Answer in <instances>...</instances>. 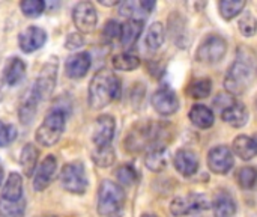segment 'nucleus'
<instances>
[{
    "label": "nucleus",
    "instance_id": "f257e3e1",
    "mask_svg": "<svg viewBox=\"0 0 257 217\" xmlns=\"http://www.w3.org/2000/svg\"><path fill=\"white\" fill-rule=\"evenodd\" d=\"M122 94V85L119 77L108 71H98L89 83V106L93 110L104 109L111 101L119 100Z\"/></svg>",
    "mask_w": 257,
    "mask_h": 217
},
{
    "label": "nucleus",
    "instance_id": "f03ea898",
    "mask_svg": "<svg viewBox=\"0 0 257 217\" xmlns=\"http://www.w3.org/2000/svg\"><path fill=\"white\" fill-rule=\"evenodd\" d=\"M66 109L63 106L60 107H53L44 118L42 124L39 125V128L36 130V142L42 147H54L63 131H65V125H66Z\"/></svg>",
    "mask_w": 257,
    "mask_h": 217
},
{
    "label": "nucleus",
    "instance_id": "7ed1b4c3",
    "mask_svg": "<svg viewBox=\"0 0 257 217\" xmlns=\"http://www.w3.org/2000/svg\"><path fill=\"white\" fill-rule=\"evenodd\" d=\"M125 204V192L120 184L104 180L98 190V213L99 216H114Z\"/></svg>",
    "mask_w": 257,
    "mask_h": 217
},
{
    "label": "nucleus",
    "instance_id": "20e7f679",
    "mask_svg": "<svg viewBox=\"0 0 257 217\" xmlns=\"http://www.w3.org/2000/svg\"><path fill=\"white\" fill-rule=\"evenodd\" d=\"M251 77H253L251 62L239 54V57L232 63V66L227 71L226 82H224L226 89L232 95H239L247 89L248 83L251 82Z\"/></svg>",
    "mask_w": 257,
    "mask_h": 217
},
{
    "label": "nucleus",
    "instance_id": "39448f33",
    "mask_svg": "<svg viewBox=\"0 0 257 217\" xmlns=\"http://www.w3.org/2000/svg\"><path fill=\"white\" fill-rule=\"evenodd\" d=\"M160 136H161V130L158 125L151 124V122L140 124L131 130V133L128 134L125 140V145L130 151H142L148 147L158 148L155 143L160 139Z\"/></svg>",
    "mask_w": 257,
    "mask_h": 217
},
{
    "label": "nucleus",
    "instance_id": "423d86ee",
    "mask_svg": "<svg viewBox=\"0 0 257 217\" xmlns=\"http://www.w3.org/2000/svg\"><path fill=\"white\" fill-rule=\"evenodd\" d=\"M60 183L66 192L72 195H83L89 186L84 165L80 162L66 163L60 172Z\"/></svg>",
    "mask_w": 257,
    "mask_h": 217
},
{
    "label": "nucleus",
    "instance_id": "0eeeda50",
    "mask_svg": "<svg viewBox=\"0 0 257 217\" xmlns=\"http://www.w3.org/2000/svg\"><path fill=\"white\" fill-rule=\"evenodd\" d=\"M211 207V202L205 195L200 193H190L187 196H179L172 201L170 211L175 216H188L194 213L205 211Z\"/></svg>",
    "mask_w": 257,
    "mask_h": 217
},
{
    "label": "nucleus",
    "instance_id": "6e6552de",
    "mask_svg": "<svg viewBox=\"0 0 257 217\" xmlns=\"http://www.w3.org/2000/svg\"><path fill=\"white\" fill-rule=\"evenodd\" d=\"M56 80H57V62L56 59H51L39 71V76L35 80L32 89L35 91L39 100H47L48 97H51L56 88Z\"/></svg>",
    "mask_w": 257,
    "mask_h": 217
},
{
    "label": "nucleus",
    "instance_id": "1a4fd4ad",
    "mask_svg": "<svg viewBox=\"0 0 257 217\" xmlns=\"http://www.w3.org/2000/svg\"><path fill=\"white\" fill-rule=\"evenodd\" d=\"M72 20L80 33L93 32L98 24V14L95 5L90 2H78L72 9Z\"/></svg>",
    "mask_w": 257,
    "mask_h": 217
},
{
    "label": "nucleus",
    "instance_id": "9d476101",
    "mask_svg": "<svg viewBox=\"0 0 257 217\" xmlns=\"http://www.w3.org/2000/svg\"><path fill=\"white\" fill-rule=\"evenodd\" d=\"M227 50V44L220 36H208L197 50V59L203 63L220 62Z\"/></svg>",
    "mask_w": 257,
    "mask_h": 217
},
{
    "label": "nucleus",
    "instance_id": "9b49d317",
    "mask_svg": "<svg viewBox=\"0 0 257 217\" xmlns=\"http://www.w3.org/2000/svg\"><path fill=\"white\" fill-rule=\"evenodd\" d=\"M116 131V121L111 115H102L96 119L95 130H93V143L96 148L111 145Z\"/></svg>",
    "mask_w": 257,
    "mask_h": 217
},
{
    "label": "nucleus",
    "instance_id": "f8f14e48",
    "mask_svg": "<svg viewBox=\"0 0 257 217\" xmlns=\"http://www.w3.org/2000/svg\"><path fill=\"white\" fill-rule=\"evenodd\" d=\"M152 106L160 115L169 116L179 109V100L170 88L164 86L152 95Z\"/></svg>",
    "mask_w": 257,
    "mask_h": 217
},
{
    "label": "nucleus",
    "instance_id": "ddd939ff",
    "mask_svg": "<svg viewBox=\"0 0 257 217\" xmlns=\"http://www.w3.org/2000/svg\"><path fill=\"white\" fill-rule=\"evenodd\" d=\"M233 163H235L233 154L227 147H217V148L211 150V153L208 156L209 169L220 175L227 174L233 168Z\"/></svg>",
    "mask_w": 257,
    "mask_h": 217
},
{
    "label": "nucleus",
    "instance_id": "4468645a",
    "mask_svg": "<svg viewBox=\"0 0 257 217\" xmlns=\"http://www.w3.org/2000/svg\"><path fill=\"white\" fill-rule=\"evenodd\" d=\"M45 42H47V33L44 29L38 26L27 27L18 36V45L24 53H33L41 47H44Z\"/></svg>",
    "mask_w": 257,
    "mask_h": 217
},
{
    "label": "nucleus",
    "instance_id": "2eb2a0df",
    "mask_svg": "<svg viewBox=\"0 0 257 217\" xmlns=\"http://www.w3.org/2000/svg\"><path fill=\"white\" fill-rule=\"evenodd\" d=\"M56 169H57V160L54 156H47L42 163L36 168L35 171V177H33V189L36 192H42L45 190L50 183L53 181L54 178V174H56Z\"/></svg>",
    "mask_w": 257,
    "mask_h": 217
},
{
    "label": "nucleus",
    "instance_id": "dca6fc26",
    "mask_svg": "<svg viewBox=\"0 0 257 217\" xmlns=\"http://www.w3.org/2000/svg\"><path fill=\"white\" fill-rule=\"evenodd\" d=\"M90 65H92V57L87 51L74 53L65 62V74L69 79H81L87 74Z\"/></svg>",
    "mask_w": 257,
    "mask_h": 217
},
{
    "label": "nucleus",
    "instance_id": "f3484780",
    "mask_svg": "<svg viewBox=\"0 0 257 217\" xmlns=\"http://www.w3.org/2000/svg\"><path fill=\"white\" fill-rule=\"evenodd\" d=\"M175 168L176 171L184 175V177H191L197 172L199 169V159L197 156L190 151V150H179L176 154H175Z\"/></svg>",
    "mask_w": 257,
    "mask_h": 217
},
{
    "label": "nucleus",
    "instance_id": "a211bd4d",
    "mask_svg": "<svg viewBox=\"0 0 257 217\" xmlns=\"http://www.w3.org/2000/svg\"><path fill=\"white\" fill-rule=\"evenodd\" d=\"M221 118L224 122H227L229 125L239 128L242 125H245L247 119H248V112L244 107V104L235 101L230 106H227L226 109L221 110Z\"/></svg>",
    "mask_w": 257,
    "mask_h": 217
},
{
    "label": "nucleus",
    "instance_id": "6ab92c4d",
    "mask_svg": "<svg viewBox=\"0 0 257 217\" xmlns=\"http://www.w3.org/2000/svg\"><path fill=\"white\" fill-rule=\"evenodd\" d=\"M2 199L11 201V202L23 201V178L20 174L17 172L9 174L2 189Z\"/></svg>",
    "mask_w": 257,
    "mask_h": 217
},
{
    "label": "nucleus",
    "instance_id": "aec40b11",
    "mask_svg": "<svg viewBox=\"0 0 257 217\" xmlns=\"http://www.w3.org/2000/svg\"><path fill=\"white\" fill-rule=\"evenodd\" d=\"M41 100L38 98V95L35 94V91L30 88L27 95L23 98L21 104H20V110H18V116H20V121L21 124L24 125H29L32 124V121L35 119L36 116V109H38V103Z\"/></svg>",
    "mask_w": 257,
    "mask_h": 217
},
{
    "label": "nucleus",
    "instance_id": "412c9836",
    "mask_svg": "<svg viewBox=\"0 0 257 217\" xmlns=\"http://www.w3.org/2000/svg\"><path fill=\"white\" fill-rule=\"evenodd\" d=\"M24 74H26V63L20 57H11L6 63L5 73H3L6 85H9V86L18 85L24 79Z\"/></svg>",
    "mask_w": 257,
    "mask_h": 217
},
{
    "label": "nucleus",
    "instance_id": "4be33fe9",
    "mask_svg": "<svg viewBox=\"0 0 257 217\" xmlns=\"http://www.w3.org/2000/svg\"><path fill=\"white\" fill-rule=\"evenodd\" d=\"M143 32V21L142 20H128L125 24H122V35H120V42L125 48L133 47L139 36Z\"/></svg>",
    "mask_w": 257,
    "mask_h": 217
},
{
    "label": "nucleus",
    "instance_id": "5701e85b",
    "mask_svg": "<svg viewBox=\"0 0 257 217\" xmlns=\"http://www.w3.org/2000/svg\"><path fill=\"white\" fill-rule=\"evenodd\" d=\"M233 151L242 160H251L257 156V142L250 136H238L233 140Z\"/></svg>",
    "mask_w": 257,
    "mask_h": 217
},
{
    "label": "nucleus",
    "instance_id": "b1692460",
    "mask_svg": "<svg viewBox=\"0 0 257 217\" xmlns=\"http://www.w3.org/2000/svg\"><path fill=\"white\" fill-rule=\"evenodd\" d=\"M212 210L215 217H233L236 213V202L229 193L223 192L215 198Z\"/></svg>",
    "mask_w": 257,
    "mask_h": 217
},
{
    "label": "nucleus",
    "instance_id": "393cba45",
    "mask_svg": "<svg viewBox=\"0 0 257 217\" xmlns=\"http://www.w3.org/2000/svg\"><path fill=\"white\" fill-rule=\"evenodd\" d=\"M38 150L33 143H27L24 145V148L21 150V156H20V165L23 168V172L26 177H32L36 171V165H38Z\"/></svg>",
    "mask_w": 257,
    "mask_h": 217
},
{
    "label": "nucleus",
    "instance_id": "a878e982",
    "mask_svg": "<svg viewBox=\"0 0 257 217\" xmlns=\"http://www.w3.org/2000/svg\"><path fill=\"white\" fill-rule=\"evenodd\" d=\"M190 119L199 128H209L214 124V113L209 107L203 104H196L190 110Z\"/></svg>",
    "mask_w": 257,
    "mask_h": 217
},
{
    "label": "nucleus",
    "instance_id": "bb28decb",
    "mask_svg": "<svg viewBox=\"0 0 257 217\" xmlns=\"http://www.w3.org/2000/svg\"><path fill=\"white\" fill-rule=\"evenodd\" d=\"M167 163V151L163 147L158 148H152L146 159H145V165L148 166V169H151L152 172H160L166 168Z\"/></svg>",
    "mask_w": 257,
    "mask_h": 217
},
{
    "label": "nucleus",
    "instance_id": "cd10ccee",
    "mask_svg": "<svg viewBox=\"0 0 257 217\" xmlns=\"http://www.w3.org/2000/svg\"><path fill=\"white\" fill-rule=\"evenodd\" d=\"M166 39V32H164V26L161 23H154L151 24V27L148 29V33H146V38H145V42L148 45L149 50H158L163 42Z\"/></svg>",
    "mask_w": 257,
    "mask_h": 217
},
{
    "label": "nucleus",
    "instance_id": "c85d7f7f",
    "mask_svg": "<svg viewBox=\"0 0 257 217\" xmlns=\"http://www.w3.org/2000/svg\"><path fill=\"white\" fill-rule=\"evenodd\" d=\"M111 62H113V66L119 71H133V69H137L140 66L139 56H136L130 51H123V53L116 54Z\"/></svg>",
    "mask_w": 257,
    "mask_h": 217
},
{
    "label": "nucleus",
    "instance_id": "c756f323",
    "mask_svg": "<svg viewBox=\"0 0 257 217\" xmlns=\"http://www.w3.org/2000/svg\"><path fill=\"white\" fill-rule=\"evenodd\" d=\"M92 160L96 166L99 168H108L114 163L116 160V154L111 145L108 147H102V148H96L92 153Z\"/></svg>",
    "mask_w": 257,
    "mask_h": 217
},
{
    "label": "nucleus",
    "instance_id": "7c9ffc66",
    "mask_svg": "<svg viewBox=\"0 0 257 217\" xmlns=\"http://www.w3.org/2000/svg\"><path fill=\"white\" fill-rule=\"evenodd\" d=\"M24 211H26L24 199L18 202L0 199V217H23Z\"/></svg>",
    "mask_w": 257,
    "mask_h": 217
},
{
    "label": "nucleus",
    "instance_id": "2f4dec72",
    "mask_svg": "<svg viewBox=\"0 0 257 217\" xmlns=\"http://www.w3.org/2000/svg\"><path fill=\"white\" fill-rule=\"evenodd\" d=\"M119 12H120V15L128 17L130 20H142V21L148 15L145 12V9L142 8L140 2H123V3H120Z\"/></svg>",
    "mask_w": 257,
    "mask_h": 217
},
{
    "label": "nucleus",
    "instance_id": "473e14b6",
    "mask_svg": "<svg viewBox=\"0 0 257 217\" xmlns=\"http://www.w3.org/2000/svg\"><path fill=\"white\" fill-rule=\"evenodd\" d=\"M218 8H220L221 15L226 20H232L245 8V2L244 0H223L218 3Z\"/></svg>",
    "mask_w": 257,
    "mask_h": 217
},
{
    "label": "nucleus",
    "instance_id": "72a5a7b5",
    "mask_svg": "<svg viewBox=\"0 0 257 217\" xmlns=\"http://www.w3.org/2000/svg\"><path fill=\"white\" fill-rule=\"evenodd\" d=\"M122 35V24L117 23L116 20H108L102 29V38L107 44H114L120 41Z\"/></svg>",
    "mask_w": 257,
    "mask_h": 217
},
{
    "label": "nucleus",
    "instance_id": "f704fd0d",
    "mask_svg": "<svg viewBox=\"0 0 257 217\" xmlns=\"http://www.w3.org/2000/svg\"><path fill=\"white\" fill-rule=\"evenodd\" d=\"M21 12L29 18H36L45 11V2L42 0H23L20 3Z\"/></svg>",
    "mask_w": 257,
    "mask_h": 217
},
{
    "label": "nucleus",
    "instance_id": "c9c22d12",
    "mask_svg": "<svg viewBox=\"0 0 257 217\" xmlns=\"http://www.w3.org/2000/svg\"><path fill=\"white\" fill-rule=\"evenodd\" d=\"M212 89V83L208 79H202V80H196L188 86V94L193 98H206L211 94Z\"/></svg>",
    "mask_w": 257,
    "mask_h": 217
},
{
    "label": "nucleus",
    "instance_id": "e433bc0d",
    "mask_svg": "<svg viewBox=\"0 0 257 217\" xmlns=\"http://www.w3.org/2000/svg\"><path fill=\"white\" fill-rule=\"evenodd\" d=\"M116 178L123 186H133L139 180V174H137V171H136L134 166H131V165H122L116 171Z\"/></svg>",
    "mask_w": 257,
    "mask_h": 217
},
{
    "label": "nucleus",
    "instance_id": "4c0bfd02",
    "mask_svg": "<svg viewBox=\"0 0 257 217\" xmlns=\"http://www.w3.org/2000/svg\"><path fill=\"white\" fill-rule=\"evenodd\" d=\"M238 183L242 189H253L257 183V169L247 166L239 169L238 172Z\"/></svg>",
    "mask_w": 257,
    "mask_h": 217
},
{
    "label": "nucleus",
    "instance_id": "58836bf2",
    "mask_svg": "<svg viewBox=\"0 0 257 217\" xmlns=\"http://www.w3.org/2000/svg\"><path fill=\"white\" fill-rule=\"evenodd\" d=\"M17 139V128L12 124L0 121V148L11 145Z\"/></svg>",
    "mask_w": 257,
    "mask_h": 217
},
{
    "label": "nucleus",
    "instance_id": "ea45409f",
    "mask_svg": "<svg viewBox=\"0 0 257 217\" xmlns=\"http://www.w3.org/2000/svg\"><path fill=\"white\" fill-rule=\"evenodd\" d=\"M238 26H239V30L242 32V35H245V36H253L257 30L256 18L250 12H245L242 15V18L239 20Z\"/></svg>",
    "mask_w": 257,
    "mask_h": 217
},
{
    "label": "nucleus",
    "instance_id": "a19ab883",
    "mask_svg": "<svg viewBox=\"0 0 257 217\" xmlns=\"http://www.w3.org/2000/svg\"><path fill=\"white\" fill-rule=\"evenodd\" d=\"M83 45H84V36H83V33L75 32V33H69L66 36L65 47L68 50H77V48H81Z\"/></svg>",
    "mask_w": 257,
    "mask_h": 217
},
{
    "label": "nucleus",
    "instance_id": "79ce46f5",
    "mask_svg": "<svg viewBox=\"0 0 257 217\" xmlns=\"http://www.w3.org/2000/svg\"><path fill=\"white\" fill-rule=\"evenodd\" d=\"M99 3H101V5H104V6H114V5H120V3H119V0H113V2H104V0H99Z\"/></svg>",
    "mask_w": 257,
    "mask_h": 217
},
{
    "label": "nucleus",
    "instance_id": "37998d69",
    "mask_svg": "<svg viewBox=\"0 0 257 217\" xmlns=\"http://www.w3.org/2000/svg\"><path fill=\"white\" fill-rule=\"evenodd\" d=\"M3 175H5V172H3V166H2V163H0V186H2V183H3Z\"/></svg>",
    "mask_w": 257,
    "mask_h": 217
},
{
    "label": "nucleus",
    "instance_id": "c03bdc74",
    "mask_svg": "<svg viewBox=\"0 0 257 217\" xmlns=\"http://www.w3.org/2000/svg\"><path fill=\"white\" fill-rule=\"evenodd\" d=\"M142 217H157V216H154V214H143Z\"/></svg>",
    "mask_w": 257,
    "mask_h": 217
},
{
    "label": "nucleus",
    "instance_id": "a18cd8bd",
    "mask_svg": "<svg viewBox=\"0 0 257 217\" xmlns=\"http://www.w3.org/2000/svg\"><path fill=\"white\" fill-rule=\"evenodd\" d=\"M110 217H120V216H117V214H114V216H110Z\"/></svg>",
    "mask_w": 257,
    "mask_h": 217
}]
</instances>
